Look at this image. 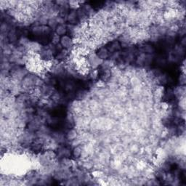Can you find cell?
<instances>
[{
	"label": "cell",
	"mask_w": 186,
	"mask_h": 186,
	"mask_svg": "<svg viewBox=\"0 0 186 186\" xmlns=\"http://www.w3.org/2000/svg\"><path fill=\"white\" fill-rule=\"evenodd\" d=\"M108 52H109V51H108L107 48H100L98 52V57L100 59H106L108 57Z\"/></svg>",
	"instance_id": "obj_4"
},
{
	"label": "cell",
	"mask_w": 186,
	"mask_h": 186,
	"mask_svg": "<svg viewBox=\"0 0 186 186\" xmlns=\"http://www.w3.org/2000/svg\"><path fill=\"white\" fill-rule=\"evenodd\" d=\"M79 20L78 14L76 11H71L69 13H68V21L71 24H74Z\"/></svg>",
	"instance_id": "obj_3"
},
{
	"label": "cell",
	"mask_w": 186,
	"mask_h": 186,
	"mask_svg": "<svg viewBox=\"0 0 186 186\" xmlns=\"http://www.w3.org/2000/svg\"><path fill=\"white\" fill-rule=\"evenodd\" d=\"M60 40H61L60 41V42H61V46H63V48H65V50L69 49V48H71V46H73V39L70 38L69 36H67V35H65V36H62Z\"/></svg>",
	"instance_id": "obj_1"
},
{
	"label": "cell",
	"mask_w": 186,
	"mask_h": 186,
	"mask_svg": "<svg viewBox=\"0 0 186 186\" xmlns=\"http://www.w3.org/2000/svg\"><path fill=\"white\" fill-rule=\"evenodd\" d=\"M68 32V28L66 26H64L63 24H58V26L55 28V33L57 36H65L66 35V33Z\"/></svg>",
	"instance_id": "obj_2"
}]
</instances>
